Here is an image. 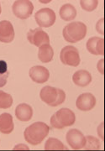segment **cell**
<instances>
[{
    "instance_id": "6da1fadb",
    "label": "cell",
    "mask_w": 105,
    "mask_h": 151,
    "mask_svg": "<svg viewBox=\"0 0 105 151\" xmlns=\"http://www.w3.org/2000/svg\"><path fill=\"white\" fill-rule=\"evenodd\" d=\"M50 127L43 122H36L27 127L24 136V139L32 145H38L49 134Z\"/></svg>"
},
{
    "instance_id": "7a4b0ae2",
    "label": "cell",
    "mask_w": 105,
    "mask_h": 151,
    "mask_svg": "<svg viewBox=\"0 0 105 151\" xmlns=\"http://www.w3.org/2000/svg\"><path fill=\"white\" fill-rule=\"evenodd\" d=\"M62 34L66 41L69 43H77L86 36L87 26L83 22H72L64 27Z\"/></svg>"
},
{
    "instance_id": "3957f363",
    "label": "cell",
    "mask_w": 105,
    "mask_h": 151,
    "mask_svg": "<svg viewBox=\"0 0 105 151\" xmlns=\"http://www.w3.org/2000/svg\"><path fill=\"white\" fill-rule=\"evenodd\" d=\"M40 99L50 107H57L65 102L66 93L63 90L53 86H44L40 92Z\"/></svg>"
},
{
    "instance_id": "277c9868",
    "label": "cell",
    "mask_w": 105,
    "mask_h": 151,
    "mask_svg": "<svg viewBox=\"0 0 105 151\" xmlns=\"http://www.w3.org/2000/svg\"><path fill=\"white\" fill-rule=\"evenodd\" d=\"M75 113L69 108H61L50 118V125L56 129H63L75 124Z\"/></svg>"
},
{
    "instance_id": "5b68a950",
    "label": "cell",
    "mask_w": 105,
    "mask_h": 151,
    "mask_svg": "<svg viewBox=\"0 0 105 151\" xmlns=\"http://www.w3.org/2000/svg\"><path fill=\"white\" fill-rule=\"evenodd\" d=\"M60 59L62 64L74 67L79 65L81 62L78 50L72 45H67L62 48L60 53Z\"/></svg>"
},
{
    "instance_id": "8992f818",
    "label": "cell",
    "mask_w": 105,
    "mask_h": 151,
    "mask_svg": "<svg viewBox=\"0 0 105 151\" xmlns=\"http://www.w3.org/2000/svg\"><path fill=\"white\" fill-rule=\"evenodd\" d=\"M12 10L17 18L26 19L32 14L34 5L32 2L29 0H17L12 6Z\"/></svg>"
},
{
    "instance_id": "52a82bcc",
    "label": "cell",
    "mask_w": 105,
    "mask_h": 151,
    "mask_svg": "<svg viewBox=\"0 0 105 151\" xmlns=\"http://www.w3.org/2000/svg\"><path fill=\"white\" fill-rule=\"evenodd\" d=\"M35 19L40 27L49 28L55 24L56 16L51 9L44 8L35 13Z\"/></svg>"
},
{
    "instance_id": "ba28073f",
    "label": "cell",
    "mask_w": 105,
    "mask_h": 151,
    "mask_svg": "<svg viewBox=\"0 0 105 151\" xmlns=\"http://www.w3.org/2000/svg\"><path fill=\"white\" fill-rule=\"evenodd\" d=\"M27 39L29 43L37 47L45 44H50V37L48 34L45 32L41 28L30 29L27 34Z\"/></svg>"
},
{
    "instance_id": "9c48e42d",
    "label": "cell",
    "mask_w": 105,
    "mask_h": 151,
    "mask_svg": "<svg viewBox=\"0 0 105 151\" xmlns=\"http://www.w3.org/2000/svg\"><path fill=\"white\" fill-rule=\"evenodd\" d=\"M66 142L73 150H81L86 144V137L83 134L76 129H70L66 133Z\"/></svg>"
},
{
    "instance_id": "30bf717a",
    "label": "cell",
    "mask_w": 105,
    "mask_h": 151,
    "mask_svg": "<svg viewBox=\"0 0 105 151\" xmlns=\"http://www.w3.org/2000/svg\"><path fill=\"white\" fill-rule=\"evenodd\" d=\"M29 75L32 81L40 84L46 82L50 78V72L48 69L41 65L31 67L29 71Z\"/></svg>"
},
{
    "instance_id": "8fae6325",
    "label": "cell",
    "mask_w": 105,
    "mask_h": 151,
    "mask_svg": "<svg viewBox=\"0 0 105 151\" xmlns=\"http://www.w3.org/2000/svg\"><path fill=\"white\" fill-rule=\"evenodd\" d=\"M96 105V98L92 93H83L80 96H78V99L76 101L77 108L81 111H90L95 107Z\"/></svg>"
},
{
    "instance_id": "7c38bea8",
    "label": "cell",
    "mask_w": 105,
    "mask_h": 151,
    "mask_svg": "<svg viewBox=\"0 0 105 151\" xmlns=\"http://www.w3.org/2000/svg\"><path fill=\"white\" fill-rule=\"evenodd\" d=\"M14 39V29L11 22L0 21V42L10 43Z\"/></svg>"
},
{
    "instance_id": "4fadbf2b",
    "label": "cell",
    "mask_w": 105,
    "mask_h": 151,
    "mask_svg": "<svg viewBox=\"0 0 105 151\" xmlns=\"http://www.w3.org/2000/svg\"><path fill=\"white\" fill-rule=\"evenodd\" d=\"M104 39L99 37H92L87 41V50L94 55H104Z\"/></svg>"
},
{
    "instance_id": "5bb4252c",
    "label": "cell",
    "mask_w": 105,
    "mask_h": 151,
    "mask_svg": "<svg viewBox=\"0 0 105 151\" xmlns=\"http://www.w3.org/2000/svg\"><path fill=\"white\" fill-rule=\"evenodd\" d=\"M15 116L21 122H28L32 119L33 109L27 103H21L15 108Z\"/></svg>"
},
{
    "instance_id": "9a60e30c",
    "label": "cell",
    "mask_w": 105,
    "mask_h": 151,
    "mask_svg": "<svg viewBox=\"0 0 105 151\" xmlns=\"http://www.w3.org/2000/svg\"><path fill=\"white\" fill-rule=\"evenodd\" d=\"M72 81L75 85L78 86H87L92 81V76L88 70H78L72 76Z\"/></svg>"
},
{
    "instance_id": "2e32d148",
    "label": "cell",
    "mask_w": 105,
    "mask_h": 151,
    "mask_svg": "<svg viewBox=\"0 0 105 151\" xmlns=\"http://www.w3.org/2000/svg\"><path fill=\"white\" fill-rule=\"evenodd\" d=\"M14 129V124L11 114L8 113L0 115V132L4 134H9Z\"/></svg>"
},
{
    "instance_id": "e0dca14e",
    "label": "cell",
    "mask_w": 105,
    "mask_h": 151,
    "mask_svg": "<svg viewBox=\"0 0 105 151\" xmlns=\"http://www.w3.org/2000/svg\"><path fill=\"white\" fill-rule=\"evenodd\" d=\"M59 14L61 19L64 21H72L77 16V9L71 4H66L61 6Z\"/></svg>"
},
{
    "instance_id": "ac0fdd59",
    "label": "cell",
    "mask_w": 105,
    "mask_h": 151,
    "mask_svg": "<svg viewBox=\"0 0 105 151\" xmlns=\"http://www.w3.org/2000/svg\"><path fill=\"white\" fill-rule=\"evenodd\" d=\"M54 55V50L50 44H45L39 47L38 58L43 63H48L52 60Z\"/></svg>"
},
{
    "instance_id": "d6986e66",
    "label": "cell",
    "mask_w": 105,
    "mask_h": 151,
    "mask_svg": "<svg viewBox=\"0 0 105 151\" xmlns=\"http://www.w3.org/2000/svg\"><path fill=\"white\" fill-rule=\"evenodd\" d=\"M45 150H67L66 146L62 144V142L55 138H49L45 145Z\"/></svg>"
},
{
    "instance_id": "ffe728a7",
    "label": "cell",
    "mask_w": 105,
    "mask_h": 151,
    "mask_svg": "<svg viewBox=\"0 0 105 151\" xmlns=\"http://www.w3.org/2000/svg\"><path fill=\"white\" fill-rule=\"evenodd\" d=\"M13 104V97L10 94L0 91V109H8Z\"/></svg>"
},
{
    "instance_id": "44dd1931",
    "label": "cell",
    "mask_w": 105,
    "mask_h": 151,
    "mask_svg": "<svg viewBox=\"0 0 105 151\" xmlns=\"http://www.w3.org/2000/svg\"><path fill=\"white\" fill-rule=\"evenodd\" d=\"M83 148L85 150H99V140L93 136H87L86 137V144Z\"/></svg>"
},
{
    "instance_id": "7402d4cb",
    "label": "cell",
    "mask_w": 105,
    "mask_h": 151,
    "mask_svg": "<svg viewBox=\"0 0 105 151\" xmlns=\"http://www.w3.org/2000/svg\"><path fill=\"white\" fill-rule=\"evenodd\" d=\"M99 1L98 0H91V1H87V0H81L80 1V5L82 9L88 12H92L95 10L98 7Z\"/></svg>"
},
{
    "instance_id": "603a6c76",
    "label": "cell",
    "mask_w": 105,
    "mask_h": 151,
    "mask_svg": "<svg viewBox=\"0 0 105 151\" xmlns=\"http://www.w3.org/2000/svg\"><path fill=\"white\" fill-rule=\"evenodd\" d=\"M9 75V71H7L4 74H0V87H3V86H5Z\"/></svg>"
},
{
    "instance_id": "cb8c5ba5",
    "label": "cell",
    "mask_w": 105,
    "mask_h": 151,
    "mask_svg": "<svg viewBox=\"0 0 105 151\" xmlns=\"http://www.w3.org/2000/svg\"><path fill=\"white\" fill-rule=\"evenodd\" d=\"M96 29L101 35H104V19H100L96 24Z\"/></svg>"
},
{
    "instance_id": "d4e9b609",
    "label": "cell",
    "mask_w": 105,
    "mask_h": 151,
    "mask_svg": "<svg viewBox=\"0 0 105 151\" xmlns=\"http://www.w3.org/2000/svg\"><path fill=\"white\" fill-rule=\"evenodd\" d=\"M8 71V65L4 60H0V74H4Z\"/></svg>"
},
{
    "instance_id": "484cf974",
    "label": "cell",
    "mask_w": 105,
    "mask_h": 151,
    "mask_svg": "<svg viewBox=\"0 0 105 151\" xmlns=\"http://www.w3.org/2000/svg\"><path fill=\"white\" fill-rule=\"evenodd\" d=\"M97 67H98V70H99L100 73H104V70H103V69H104V60L101 59L98 62V65H97Z\"/></svg>"
},
{
    "instance_id": "4316f807",
    "label": "cell",
    "mask_w": 105,
    "mask_h": 151,
    "mask_svg": "<svg viewBox=\"0 0 105 151\" xmlns=\"http://www.w3.org/2000/svg\"><path fill=\"white\" fill-rule=\"evenodd\" d=\"M98 134H99V136L100 138L103 139H104V136H103V123L100 124L99 128H98Z\"/></svg>"
},
{
    "instance_id": "83f0119b",
    "label": "cell",
    "mask_w": 105,
    "mask_h": 151,
    "mask_svg": "<svg viewBox=\"0 0 105 151\" xmlns=\"http://www.w3.org/2000/svg\"><path fill=\"white\" fill-rule=\"evenodd\" d=\"M14 150H29V147L26 145H16L14 148Z\"/></svg>"
},
{
    "instance_id": "f1b7e54d",
    "label": "cell",
    "mask_w": 105,
    "mask_h": 151,
    "mask_svg": "<svg viewBox=\"0 0 105 151\" xmlns=\"http://www.w3.org/2000/svg\"><path fill=\"white\" fill-rule=\"evenodd\" d=\"M1 11H2V9H1V4H0V14H1Z\"/></svg>"
}]
</instances>
